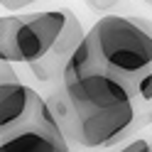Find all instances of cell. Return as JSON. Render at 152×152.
Masks as SVG:
<instances>
[{"instance_id": "cell-6", "label": "cell", "mask_w": 152, "mask_h": 152, "mask_svg": "<svg viewBox=\"0 0 152 152\" xmlns=\"http://www.w3.org/2000/svg\"><path fill=\"white\" fill-rule=\"evenodd\" d=\"M20 20L39 37L44 54H47L52 49V44L56 42V37L61 34L66 15H64V7H59V10H44V12H25V15H20Z\"/></svg>"}, {"instance_id": "cell-3", "label": "cell", "mask_w": 152, "mask_h": 152, "mask_svg": "<svg viewBox=\"0 0 152 152\" xmlns=\"http://www.w3.org/2000/svg\"><path fill=\"white\" fill-rule=\"evenodd\" d=\"M0 152H69V142L39 93L15 125L0 130Z\"/></svg>"}, {"instance_id": "cell-14", "label": "cell", "mask_w": 152, "mask_h": 152, "mask_svg": "<svg viewBox=\"0 0 152 152\" xmlns=\"http://www.w3.org/2000/svg\"><path fill=\"white\" fill-rule=\"evenodd\" d=\"M145 3H147V5H152V0H145Z\"/></svg>"}, {"instance_id": "cell-8", "label": "cell", "mask_w": 152, "mask_h": 152, "mask_svg": "<svg viewBox=\"0 0 152 152\" xmlns=\"http://www.w3.org/2000/svg\"><path fill=\"white\" fill-rule=\"evenodd\" d=\"M15 47H17L20 61H25V64H32V61H37V59L44 56V47L39 42V37H37L25 22L20 25V30H17V34H15Z\"/></svg>"}, {"instance_id": "cell-10", "label": "cell", "mask_w": 152, "mask_h": 152, "mask_svg": "<svg viewBox=\"0 0 152 152\" xmlns=\"http://www.w3.org/2000/svg\"><path fill=\"white\" fill-rule=\"evenodd\" d=\"M83 3L98 15H113V10L120 5V0H83Z\"/></svg>"}, {"instance_id": "cell-7", "label": "cell", "mask_w": 152, "mask_h": 152, "mask_svg": "<svg viewBox=\"0 0 152 152\" xmlns=\"http://www.w3.org/2000/svg\"><path fill=\"white\" fill-rule=\"evenodd\" d=\"M20 15H5L0 17V61H20L17 56V47H15V34L20 30Z\"/></svg>"}, {"instance_id": "cell-1", "label": "cell", "mask_w": 152, "mask_h": 152, "mask_svg": "<svg viewBox=\"0 0 152 152\" xmlns=\"http://www.w3.org/2000/svg\"><path fill=\"white\" fill-rule=\"evenodd\" d=\"M98 61L123 79H135L152 64V20L132 15H103L86 32Z\"/></svg>"}, {"instance_id": "cell-13", "label": "cell", "mask_w": 152, "mask_h": 152, "mask_svg": "<svg viewBox=\"0 0 152 152\" xmlns=\"http://www.w3.org/2000/svg\"><path fill=\"white\" fill-rule=\"evenodd\" d=\"M37 3V0H0V5L5 7V10H22V7Z\"/></svg>"}, {"instance_id": "cell-5", "label": "cell", "mask_w": 152, "mask_h": 152, "mask_svg": "<svg viewBox=\"0 0 152 152\" xmlns=\"http://www.w3.org/2000/svg\"><path fill=\"white\" fill-rule=\"evenodd\" d=\"M34 93L37 91L25 86L20 79L0 83V130L15 125V123L30 110Z\"/></svg>"}, {"instance_id": "cell-12", "label": "cell", "mask_w": 152, "mask_h": 152, "mask_svg": "<svg viewBox=\"0 0 152 152\" xmlns=\"http://www.w3.org/2000/svg\"><path fill=\"white\" fill-rule=\"evenodd\" d=\"M120 152H150V142L147 140H132L130 145H125Z\"/></svg>"}, {"instance_id": "cell-9", "label": "cell", "mask_w": 152, "mask_h": 152, "mask_svg": "<svg viewBox=\"0 0 152 152\" xmlns=\"http://www.w3.org/2000/svg\"><path fill=\"white\" fill-rule=\"evenodd\" d=\"M132 98L140 110H152V64L132 79Z\"/></svg>"}, {"instance_id": "cell-11", "label": "cell", "mask_w": 152, "mask_h": 152, "mask_svg": "<svg viewBox=\"0 0 152 152\" xmlns=\"http://www.w3.org/2000/svg\"><path fill=\"white\" fill-rule=\"evenodd\" d=\"M5 81H17V74L10 61H0V83H5Z\"/></svg>"}, {"instance_id": "cell-15", "label": "cell", "mask_w": 152, "mask_h": 152, "mask_svg": "<svg viewBox=\"0 0 152 152\" xmlns=\"http://www.w3.org/2000/svg\"><path fill=\"white\" fill-rule=\"evenodd\" d=\"M150 152H152V142H150Z\"/></svg>"}, {"instance_id": "cell-2", "label": "cell", "mask_w": 152, "mask_h": 152, "mask_svg": "<svg viewBox=\"0 0 152 152\" xmlns=\"http://www.w3.org/2000/svg\"><path fill=\"white\" fill-rule=\"evenodd\" d=\"M71 123L61 130L66 142H76L81 147H110L128 137L135 130L140 108L135 103H125L118 108H79L74 106Z\"/></svg>"}, {"instance_id": "cell-4", "label": "cell", "mask_w": 152, "mask_h": 152, "mask_svg": "<svg viewBox=\"0 0 152 152\" xmlns=\"http://www.w3.org/2000/svg\"><path fill=\"white\" fill-rule=\"evenodd\" d=\"M64 15H66V22H64V30L61 34L56 37V42L52 44V49L47 52L42 59H37L30 64V69L34 74V79H39L42 83H54V81H61V74H64V66L69 64L71 54L76 52V47L83 42V27L79 22L69 7H64Z\"/></svg>"}]
</instances>
